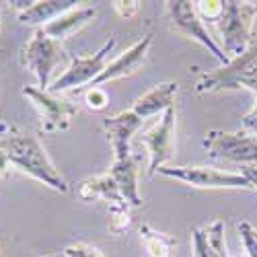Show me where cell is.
Wrapping results in <instances>:
<instances>
[{"instance_id": "5b68a950", "label": "cell", "mask_w": 257, "mask_h": 257, "mask_svg": "<svg viewBox=\"0 0 257 257\" xmlns=\"http://www.w3.org/2000/svg\"><path fill=\"white\" fill-rule=\"evenodd\" d=\"M159 175L181 181L196 189H247V191L253 189V185L247 181L245 175L232 173V171H222L216 167H206V165L163 167L159 171Z\"/></svg>"}, {"instance_id": "4fadbf2b", "label": "cell", "mask_w": 257, "mask_h": 257, "mask_svg": "<svg viewBox=\"0 0 257 257\" xmlns=\"http://www.w3.org/2000/svg\"><path fill=\"white\" fill-rule=\"evenodd\" d=\"M13 5L19 9L17 17L21 23L41 29L62 13L74 9L78 3H74V0H37V3H13Z\"/></svg>"}, {"instance_id": "7402d4cb", "label": "cell", "mask_w": 257, "mask_h": 257, "mask_svg": "<svg viewBox=\"0 0 257 257\" xmlns=\"http://www.w3.org/2000/svg\"><path fill=\"white\" fill-rule=\"evenodd\" d=\"M237 230H239V237L245 245V251L249 257H257V228L249 222V220H241L237 224Z\"/></svg>"}, {"instance_id": "2e32d148", "label": "cell", "mask_w": 257, "mask_h": 257, "mask_svg": "<svg viewBox=\"0 0 257 257\" xmlns=\"http://www.w3.org/2000/svg\"><path fill=\"white\" fill-rule=\"evenodd\" d=\"M194 257H228L224 239V220L216 218L208 226L191 230Z\"/></svg>"}, {"instance_id": "8992f818", "label": "cell", "mask_w": 257, "mask_h": 257, "mask_svg": "<svg viewBox=\"0 0 257 257\" xmlns=\"http://www.w3.org/2000/svg\"><path fill=\"white\" fill-rule=\"evenodd\" d=\"M21 93H23V97H27L31 101V105L37 109L41 132H46V134L66 132L72 119L80 111V107L74 101L62 97V95H54L50 91H41L37 87H31V84H25V87L21 89Z\"/></svg>"}, {"instance_id": "4316f807", "label": "cell", "mask_w": 257, "mask_h": 257, "mask_svg": "<svg viewBox=\"0 0 257 257\" xmlns=\"http://www.w3.org/2000/svg\"><path fill=\"white\" fill-rule=\"evenodd\" d=\"M241 121H243V127H245L247 132H251L253 136H257V117L243 115V117H241Z\"/></svg>"}, {"instance_id": "5bb4252c", "label": "cell", "mask_w": 257, "mask_h": 257, "mask_svg": "<svg viewBox=\"0 0 257 257\" xmlns=\"http://www.w3.org/2000/svg\"><path fill=\"white\" fill-rule=\"evenodd\" d=\"M177 82L169 80V82H161L157 87H153L151 91H146L142 97H138L132 105V111L144 121L146 117L153 115H163L167 109L175 107V97H177Z\"/></svg>"}, {"instance_id": "6da1fadb", "label": "cell", "mask_w": 257, "mask_h": 257, "mask_svg": "<svg viewBox=\"0 0 257 257\" xmlns=\"http://www.w3.org/2000/svg\"><path fill=\"white\" fill-rule=\"evenodd\" d=\"M0 148L7 153L13 167L25 173L58 194H66L68 183L60 175V171L48 157L44 144L37 136L23 132L9 123H0Z\"/></svg>"}, {"instance_id": "f546056e", "label": "cell", "mask_w": 257, "mask_h": 257, "mask_svg": "<svg viewBox=\"0 0 257 257\" xmlns=\"http://www.w3.org/2000/svg\"><path fill=\"white\" fill-rule=\"evenodd\" d=\"M0 255H3V241H0Z\"/></svg>"}, {"instance_id": "52a82bcc", "label": "cell", "mask_w": 257, "mask_h": 257, "mask_svg": "<svg viewBox=\"0 0 257 257\" xmlns=\"http://www.w3.org/2000/svg\"><path fill=\"white\" fill-rule=\"evenodd\" d=\"M165 13L169 17L171 29L175 33L196 41L202 48H206L214 58H216L222 66L228 64V58L224 56V52L220 50V46L214 41V37L210 35L208 27L204 25V21L200 19V15L196 13L194 3H187V0H167L165 3Z\"/></svg>"}, {"instance_id": "f1b7e54d", "label": "cell", "mask_w": 257, "mask_h": 257, "mask_svg": "<svg viewBox=\"0 0 257 257\" xmlns=\"http://www.w3.org/2000/svg\"><path fill=\"white\" fill-rule=\"evenodd\" d=\"M0 29H3V7H0Z\"/></svg>"}, {"instance_id": "e0dca14e", "label": "cell", "mask_w": 257, "mask_h": 257, "mask_svg": "<svg viewBox=\"0 0 257 257\" xmlns=\"http://www.w3.org/2000/svg\"><path fill=\"white\" fill-rule=\"evenodd\" d=\"M95 15H97L95 7H74L66 13H62L60 17H56L52 23H48L41 29H44L46 35H50L58 41H64V39L72 37L74 33H78L82 27H87L95 19Z\"/></svg>"}, {"instance_id": "d6986e66", "label": "cell", "mask_w": 257, "mask_h": 257, "mask_svg": "<svg viewBox=\"0 0 257 257\" xmlns=\"http://www.w3.org/2000/svg\"><path fill=\"white\" fill-rule=\"evenodd\" d=\"M140 241L144 243L148 257H175L177 241L171 234L153 228L151 224L140 226Z\"/></svg>"}, {"instance_id": "9c48e42d", "label": "cell", "mask_w": 257, "mask_h": 257, "mask_svg": "<svg viewBox=\"0 0 257 257\" xmlns=\"http://www.w3.org/2000/svg\"><path fill=\"white\" fill-rule=\"evenodd\" d=\"M175 130H177V113L175 107L167 109L161 119L151 125L140 136V142L148 151V177H155L167 163L175 157Z\"/></svg>"}, {"instance_id": "484cf974", "label": "cell", "mask_w": 257, "mask_h": 257, "mask_svg": "<svg viewBox=\"0 0 257 257\" xmlns=\"http://www.w3.org/2000/svg\"><path fill=\"white\" fill-rule=\"evenodd\" d=\"M241 175H245L253 189H257V167H241Z\"/></svg>"}, {"instance_id": "ac0fdd59", "label": "cell", "mask_w": 257, "mask_h": 257, "mask_svg": "<svg viewBox=\"0 0 257 257\" xmlns=\"http://www.w3.org/2000/svg\"><path fill=\"white\" fill-rule=\"evenodd\" d=\"M78 198L82 202H95V200H105L109 206L115 204H125V200L121 198L119 189L113 181V177L109 173H101L95 177L84 179L78 185Z\"/></svg>"}, {"instance_id": "3957f363", "label": "cell", "mask_w": 257, "mask_h": 257, "mask_svg": "<svg viewBox=\"0 0 257 257\" xmlns=\"http://www.w3.org/2000/svg\"><path fill=\"white\" fill-rule=\"evenodd\" d=\"M257 17V3L224 0L222 17L218 19L220 50L228 60L239 58L253 41V19Z\"/></svg>"}, {"instance_id": "277c9868", "label": "cell", "mask_w": 257, "mask_h": 257, "mask_svg": "<svg viewBox=\"0 0 257 257\" xmlns=\"http://www.w3.org/2000/svg\"><path fill=\"white\" fill-rule=\"evenodd\" d=\"M62 58H64L62 41L46 35L44 29H35V33L25 44V48L21 50L19 62H21V66H23L25 70H29L35 76L37 89L48 91L52 72L60 64Z\"/></svg>"}, {"instance_id": "30bf717a", "label": "cell", "mask_w": 257, "mask_h": 257, "mask_svg": "<svg viewBox=\"0 0 257 257\" xmlns=\"http://www.w3.org/2000/svg\"><path fill=\"white\" fill-rule=\"evenodd\" d=\"M115 48V37H109L105 44L89 56H74L70 60V66L64 70L52 84H50V93L60 95L68 89H78L82 84H93L95 78L105 70L107 66V56H109Z\"/></svg>"}, {"instance_id": "44dd1931", "label": "cell", "mask_w": 257, "mask_h": 257, "mask_svg": "<svg viewBox=\"0 0 257 257\" xmlns=\"http://www.w3.org/2000/svg\"><path fill=\"white\" fill-rule=\"evenodd\" d=\"M194 7L202 21L206 19L212 21V23H218V19L222 17L224 0H198V3H194Z\"/></svg>"}, {"instance_id": "8fae6325", "label": "cell", "mask_w": 257, "mask_h": 257, "mask_svg": "<svg viewBox=\"0 0 257 257\" xmlns=\"http://www.w3.org/2000/svg\"><path fill=\"white\" fill-rule=\"evenodd\" d=\"M153 46V35H144L142 39H138L136 44H132L123 54H119L115 60H111L105 66V70L95 78L93 87H99V84L105 82H113V80H121L136 74L138 70H142V66L146 64L148 58V50Z\"/></svg>"}, {"instance_id": "7c38bea8", "label": "cell", "mask_w": 257, "mask_h": 257, "mask_svg": "<svg viewBox=\"0 0 257 257\" xmlns=\"http://www.w3.org/2000/svg\"><path fill=\"white\" fill-rule=\"evenodd\" d=\"M140 125H142V119L132 109L119 111L117 115L103 119V132L111 144L113 159L130 157V142H132V136L140 130Z\"/></svg>"}, {"instance_id": "ba28073f", "label": "cell", "mask_w": 257, "mask_h": 257, "mask_svg": "<svg viewBox=\"0 0 257 257\" xmlns=\"http://www.w3.org/2000/svg\"><path fill=\"white\" fill-rule=\"evenodd\" d=\"M202 144L212 159H224L241 167H257V136L247 130H210Z\"/></svg>"}, {"instance_id": "cb8c5ba5", "label": "cell", "mask_w": 257, "mask_h": 257, "mask_svg": "<svg viewBox=\"0 0 257 257\" xmlns=\"http://www.w3.org/2000/svg\"><path fill=\"white\" fill-rule=\"evenodd\" d=\"M64 257H103V253L89 243H72L62 251Z\"/></svg>"}, {"instance_id": "ffe728a7", "label": "cell", "mask_w": 257, "mask_h": 257, "mask_svg": "<svg viewBox=\"0 0 257 257\" xmlns=\"http://www.w3.org/2000/svg\"><path fill=\"white\" fill-rule=\"evenodd\" d=\"M132 224V216H130V206L127 204H115L109 206V222H107V228L109 232H113L115 237L123 234Z\"/></svg>"}, {"instance_id": "9a60e30c", "label": "cell", "mask_w": 257, "mask_h": 257, "mask_svg": "<svg viewBox=\"0 0 257 257\" xmlns=\"http://www.w3.org/2000/svg\"><path fill=\"white\" fill-rule=\"evenodd\" d=\"M117 189L121 198L125 200V204L130 208H138L142 206V196H140V189H138V165L134 161V157H125V159H113L111 169L107 171Z\"/></svg>"}, {"instance_id": "603a6c76", "label": "cell", "mask_w": 257, "mask_h": 257, "mask_svg": "<svg viewBox=\"0 0 257 257\" xmlns=\"http://www.w3.org/2000/svg\"><path fill=\"white\" fill-rule=\"evenodd\" d=\"M84 103H87V107L93 111H103L105 107L109 105V95L99 87H93L91 91H87V95H84Z\"/></svg>"}, {"instance_id": "83f0119b", "label": "cell", "mask_w": 257, "mask_h": 257, "mask_svg": "<svg viewBox=\"0 0 257 257\" xmlns=\"http://www.w3.org/2000/svg\"><path fill=\"white\" fill-rule=\"evenodd\" d=\"M9 167H11V161H9L7 153L3 151V148H0V177H5V175H7Z\"/></svg>"}, {"instance_id": "d4e9b609", "label": "cell", "mask_w": 257, "mask_h": 257, "mask_svg": "<svg viewBox=\"0 0 257 257\" xmlns=\"http://www.w3.org/2000/svg\"><path fill=\"white\" fill-rule=\"evenodd\" d=\"M111 5H113V11L121 19H132L140 11V3H136V0H115V3H111Z\"/></svg>"}, {"instance_id": "7a4b0ae2", "label": "cell", "mask_w": 257, "mask_h": 257, "mask_svg": "<svg viewBox=\"0 0 257 257\" xmlns=\"http://www.w3.org/2000/svg\"><path fill=\"white\" fill-rule=\"evenodd\" d=\"M237 89H247L257 95V37H253L249 48L239 58L228 60V64L212 72H204L194 87L198 95Z\"/></svg>"}]
</instances>
